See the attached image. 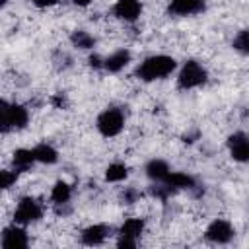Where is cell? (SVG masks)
Here are the masks:
<instances>
[{
    "label": "cell",
    "instance_id": "cell-1",
    "mask_svg": "<svg viewBox=\"0 0 249 249\" xmlns=\"http://www.w3.org/2000/svg\"><path fill=\"white\" fill-rule=\"evenodd\" d=\"M175 70H177V60L173 56H169V54H152L136 66L134 76L142 82H156V80H163V78L171 76Z\"/></svg>",
    "mask_w": 249,
    "mask_h": 249
},
{
    "label": "cell",
    "instance_id": "cell-2",
    "mask_svg": "<svg viewBox=\"0 0 249 249\" xmlns=\"http://www.w3.org/2000/svg\"><path fill=\"white\" fill-rule=\"evenodd\" d=\"M29 123V109L21 103H10L6 99L0 101V124L2 132L10 130H21Z\"/></svg>",
    "mask_w": 249,
    "mask_h": 249
},
{
    "label": "cell",
    "instance_id": "cell-3",
    "mask_svg": "<svg viewBox=\"0 0 249 249\" xmlns=\"http://www.w3.org/2000/svg\"><path fill=\"white\" fill-rule=\"evenodd\" d=\"M208 80V72L202 66V62L189 58L183 62V66L179 68L177 74V88L179 89H195L198 86H202Z\"/></svg>",
    "mask_w": 249,
    "mask_h": 249
},
{
    "label": "cell",
    "instance_id": "cell-4",
    "mask_svg": "<svg viewBox=\"0 0 249 249\" xmlns=\"http://www.w3.org/2000/svg\"><path fill=\"white\" fill-rule=\"evenodd\" d=\"M95 126L99 130L101 136L105 138H115L123 132L124 128V113L119 107H107L105 111H101L97 115Z\"/></svg>",
    "mask_w": 249,
    "mask_h": 249
},
{
    "label": "cell",
    "instance_id": "cell-5",
    "mask_svg": "<svg viewBox=\"0 0 249 249\" xmlns=\"http://www.w3.org/2000/svg\"><path fill=\"white\" fill-rule=\"evenodd\" d=\"M144 228H146V222L142 218H126L119 228L117 247L119 249H134L138 245L140 235L144 233Z\"/></svg>",
    "mask_w": 249,
    "mask_h": 249
},
{
    "label": "cell",
    "instance_id": "cell-6",
    "mask_svg": "<svg viewBox=\"0 0 249 249\" xmlns=\"http://www.w3.org/2000/svg\"><path fill=\"white\" fill-rule=\"evenodd\" d=\"M41 216H43V204L33 196H21L19 202L16 204V210H14L16 224L27 226V224L41 220Z\"/></svg>",
    "mask_w": 249,
    "mask_h": 249
},
{
    "label": "cell",
    "instance_id": "cell-7",
    "mask_svg": "<svg viewBox=\"0 0 249 249\" xmlns=\"http://www.w3.org/2000/svg\"><path fill=\"white\" fill-rule=\"evenodd\" d=\"M233 237H235V228L231 226V222L224 218H214L204 230V239L216 245H226Z\"/></svg>",
    "mask_w": 249,
    "mask_h": 249
},
{
    "label": "cell",
    "instance_id": "cell-8",
    "mask_svg": "<svg viewBox=\"0 0 249 249\" xmlns=\"http://www.w3.org/2000/svg\"><path fill=\"white\" fill-rule=\"evenodd\" d=\"M4 249H25L29 245V235L21 224H12L2 230V239H0Z\"/></svg>",
    "mask_w": 249,
    "mask_h": 249
},
{
    "label": "cell",
    "instance_id": "cell-9",
    "mask_svg": "<svg viewBox=\"0 0 249 249\" xmlns=\"http://www.w3.org/2000/svg\"><path fill=\"white\" fill-rule=\"evenodd\" d=\"M228 152L233 161L245 163L249 161V134L237 130L228 136Z\"/></svg>",
    "mask_w": 249,
    "mask_h": 249
},
{
    "label": "cell",
    "instance_id": "cell-10",
    "mask_svg": "<svg viewBox=\"0 0 249 249\" xmlns=\"http://www.w3.org/2000/svg\"><path fill=\"white\" fill-rule=\"evenodd\" d=\"M142 14V2L140 0H117L113 4V16L126 21V23H132L140 18Z\"/></svg>",
    "mask_w": 249,
    "mask_h": 249
},
{
    "label": "cell",
    "instance_id": "cell-11",
    "mask_svg": "<svg viewBox=\"0 0 249 249\" xmlns=\"http://www.w3.org/2000/svg\"><path fill=\"white\" fill-rule=\"evenodd\" d=\"M109 235H111V226H107V224H91V226L82 230L80 241L84 245H88V247H95V245L105 243V239Z\"/></svg>",
    "mask_w": 249,
    "mask_h": 249
},
{
    "label": "cell",
    "instance_id": "cell-12",
    "mask_svg": "<svg viewBox=\"0 0 249 249\" xmlns=\"http://www.w3.org/2000/svg\"><path fill=\"white\" fill-rule=\"evenodd\" d=\"M204 8H206L204 0H169L167 12L173 16L187 18V16H195V14L204 12Z\"/></svg>",
    "mask_w": 249,
    "mask_h": 249
},
{
    "label": "cell",
    "instance_id": "cell-13",
    "mask_svg": "<svg viewBox=\"0 0 249 249\" xmlns=\"http://www.w3.org/2000/svg\"><path fill=\"white\" fill-rule=\"evenodd\" d=\"M130 58H132V54H130L128 49H119V51L111 53L109 56H105L103 70H107V72H111V74H117V72H121L123 68L128 66Z\"/></svg>",
    "mask_w": 249,
    "mask_h": 249
},
{
    "label": "cell",
    "instance_id": "cell-14",
    "mask_svg": "<svg viewBox=\"0 0 249 249\" xmlns=\"http://www.w3.org/2000/svg\"><path fill=\"white\" fill-rule=\"evenodd\" d=\"M35 154H33V148H18L14 154H12V167L18 171V173H23V171H29L35 163Z\"/></svg>",
    "mask_w": 249,
    "mask_h": 249
},
{
    "label": "cell",
    "instance_id": "cell-15",
    "mask_svg": "<svg viewBox=\"0 0 249 249\" xmlns=\"http://www.w3.org/2000/svg\"><path fill=\"white\" fill-rule=\"evenodd\" d=\"M144 171H146L148 179H152L154 183H163V181L167 179V175L171 173V169H169L167 161L158 160V158L150 160V161L146 163V169H144Z\"/></svg>",
    "mask_w": 249,
    "mask_h": 249
},
{
    "label": "cell",
    "instance_id": "cell-16",
    "mask_svg": "<svg viewBox=\"0 0 249 249\" xmlns=\"http://www.w3.org/2000/svg\"><path fill=\"white\" fill-rule=\"evenodd\" d=\"M163 183H167L173 191H177V189H195L196 187L195 177L185 173V171H171Z\"/></svg>",
    "mask_w": 249,
    "mask_h": 249
},
{
    "label": "cell",
    "instance_id": "cell-17",
    "mask_svg": "<svg viewBox=\"0 0 249 249\" xmlns=\"http://www.w3.org/2000/svg\"><path fill=\"white\" fill-rule=\"evenodd\" d=\"M33 154H35V160H37L39 163L53 165V163H56V161H58V152H56L51 144H47V142L37 144V146L33 148Z\"/></svg>",
    "mask_w": 249,
    "mask_h": 249
},
{
    "label": "cell",
    "instance_id": "cell-18",
    "mask_svg": "<svg viewBox=\"0 0 249 249\" xmlns=\"http://www.w3.org/2000/svg\"><path fill=\"white\" fill-rule=\"evenodd\" d=\"M72 198V187L66 181H56L51 189V200L53 204H68V200Z\"/></svg>",
    "mask_w": 249,
    "mask_h": 249
},
{
    "label": "cell",
    "instance_id": "cell-19",
    "mask_svg": "<svg viewBox=\"0 0 249 249\" xmlns=\"http://www.w3.org/2000/svg\"><path fill=\"white\" fill-rule=\"evenodd\" d=\"M70 43L80 51H88V49L95 47V37L91 33H88L86 29H76L70 33Z\"/></svg>",
    "mask_w": 249,
    "mask_h": 249
},
{
    "label": "cell",
    "instance_id": "cell-20",
    "mask_svg": "<svg viewBox=\"0 0 249 249\" xmlns=\"http://www.w3.org/2000/svg\"><path fill=\"white\" fill-rule=\"evenodd\" d=\"M126 177H128V167L121 161H115V163L107 165V169H105V181H109V183H121Z\"/></svg>",
    "mask_w": 249,
    "mask_h": 249
},
{
    "label": "cell",
    "instance_id": "cell-21",
    "mask_svg": "<svg viewBox=\"0 0 249 249\" xmlns=\"http://www.w3.org/2000/svg\"><path fill=\"white\" fill-rule=\"evenodd\" d=\"M231 47H233V51H237V53H241V54H249V29H241V31L233 37Z\"/></svg>",
    "mask_w": 249,
    "mask_h": 249
},
{
    "label": "cell",
    "instance_id": "cell-22",
    "mask_svg": "<svg viewBox=\"0 0 249 249\" xmlns=\"http://www.w3.org/2000/svg\"><path fill=\"white\" fill-rule=\"evenodd\" d=\"M18 181V171L16 169H2L0 171V185L2 189H10Z\"/></svg>",
    "mask_w": 249,
    "mask_h": 249
},
{
    "label": "cell",
    "instance_id": "cell-23",
    "mask_svg": "<svg viewBox=\"0 0 249 249\" xmlns=\"http://www.w3.org/2000/svg\"><path fill=\"white\" fill-rule=\"evenodd\" d=\"M140 198V193L136 191V189H126L124 193H123V200L126 202V204H132V202H136Z\"/></svg>",
    "mask_w": 249,
    "mask_h": 249
},
{
    "label": "cell",
    "instance_id": "cell-24",
    "mask_svg": "<svg viewBox=\"0 0 249 249\" xmlns=\"http://www.w3.org/2000/svg\"><path fill=\"white\" fill-rule=\"evenodd\" d=\"M88 62H89V66H91V68L99 70V68H103V64H105V58H101L99 54H91V56L88 58Z\"/></svg>",
    "mask_w": 249,
    "mask_h": 249
},
{
    "label": "cell",
    "instance_id": "cell-25",
    "mask_svg": "<svg viewBox=\"0 0 249 249\" xmlns=\"http://www.w3.org/2000/svg\"><path fill=\"white\" fill-rule=\"evenodd\" d=\"M35 8H53V6H56L60 0H29Z\"/></svg>",
    "mask_w": 249,
    "mask_h": 249
},
{
    "label": "cell",
    "instance_id": "cell-26",
    "mask_svg": "<svg viewBox=\"0 0 249 249\" xmlns=\"http://www.w3.org/2000/svg\"><path fill=\"white\" fill-rule=\"evenodd\" d=\"M51 103H53L54 107L62 109V107H66V95H64V93H54L53 99H51Z\"/></svg>",
    "mask_w": 249,
    "mask_h": 249
},
{
    "label": "cell",
    "instance_id": "cell-27",
    "mask_svg": "<svg viewBox=\"0 0 249 249\" xmlns=\"http://www.w3.org/2000/svg\"><path fill=\"white\" fill-rule=\"evenodd\" d=\"M72 2H74L78 8H88V6H89L93 0H72Z\"/></svg>",
    "mask_w": 249,
    "mask_h": 249
},
{
    "label": "cell",
    "instance_id": "cell-28",
    "mask_svg": "<svg viewBox=\"0 0 249 249\" xmlns=\"http://www.w3.org/2000/svg\"><path fill=\"white\" fill-rule=\"evenodd\" d=\"M2 4H8V0H2Z\"/></svg>",
    "mask_w": 249,
    "mask_h": 249
}]
</instances>
